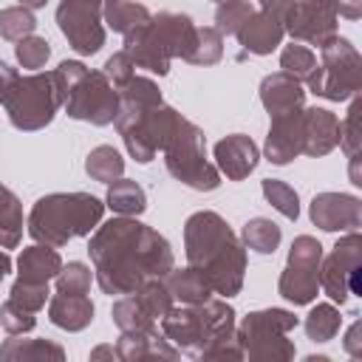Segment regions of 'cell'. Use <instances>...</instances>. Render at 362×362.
Returning <instances> with one entry per match:
<instances>
[{
	"label": "cell",
	"mask_w": 362,
	"mask_h": 362,
	"mask_svg": "<svg viewBox=\"0 0 362 362\" xmlns=\"http://www.w3.org/2000/svg\"><path fill=\"white\" fill-rule=\"evenodd\" d=\"M359 116H362V99L359 93H354V102L345 113V119L339 122V144L345 150L348 158H359V147H362V124H359Z\"/></svg>",
	"instance_id": "35"
},
{
	"label": "cell",
	"mask_w": 362,
	"mask_h": 362,
	"mask_svg": "<svg viewBox=\"0 0 362 362\" xmlns=\"http://www.w3.org/2000/svg\"><path fill=\"white\" fill-rule=\"evenodd\" d=\"M359 252L362 240L359 232H348L337 240L331 255L320 263V286L334 303H345L351 294H359Z\"/></svg>",
	"instance_id": "12"
},
{
	"label": "cell",
	"mask_w": 362,
	"mask_h": 362,
	"mask_svg": "<svg viewBox=\"0 0 362 362\" xmlns=\"http://www.w3.org/2000/svg\"><path fill=\"white\" fill-rule=\"evenodd\" d=\"M0 105L17 130H42L62 107L59 79L54 71L23 76L0 59Z\"/></svg>",
	"instance_id": "5"
},
{
	"label": "cell",
	"mask_w": 362,
	"mask_h": 362,
	"mask_svg": "<svg viewBox=\"0 0 362 362\" xmlns=\"http://www.w3.org/2000/svg\"><path fill=\"white\" fill-rule=\"evenodd\" d=\"M260 189H263V195H266V201L283 215V218H288V221H297V215H300V198H297V192L286 184V181H277V178H266L263 184H260Z\"/></svg>",
	"instance_id": "36"
},
{
	"label": "cell",
	"mask_w": 362,
	"mask_h": 362,
	"mask_svg": "<svg viewBox=\"0 0 362 362\" xmlns=\"http://www.w3.org/2000/svg\"><path fill=\"white\" fill-rule=\"evenodd\" d=\"M102 74L110 79V85H113V88H122L130 76H136V62H133V59H130V54L122 48V51H116L113 57H107V62H105Z\"/></svg>",
	"instance_id": "44"
},
{
	"label": "cell",
	"mask_w": 362,
	"mask_h": 362,
	"mask_svg": "<svg viewBox=\"0 0 362 362\" xmlns=\"http://www.w3.org/2000/svg\"><path fill=\"white\" fill-rule=\"evenodd\" d=\"M102 215L105 204L90 192H51L34 204L28 215V232L37 243L59 249L74 238L90 235Z\"/></svg>",
	"instance_id": "4"
},
{
	"label": "cell",
	"mask_w": 362,
	"mask_h": 362,
	"mask_svg": "<svg viewBox=\"0 0 362 362\" xmlns=\"http://www.w3.org/2000/svg\"><path fill=\"white\" fill-rule=\"evenodd\" d=\"M0 325L6 328V334H28L37 325V317L34 311L17 305L14 300H6L0 305Z\"/></svg>",
	"instance_id": "43"
},
{
	"label": "cell",
	"mask_w": 362,
	"mask_h": 362,
	"mask_svg": "<svg viewBox=\"0 0 362 362\" xmlns=\"http://www.w3.org/2000/svg\"><path fill=\"white\" fill-rule=\"evenodd\" d=\"M23 238V206L20 198L0 184V249H14Z\"/></svg>",
	"instance_id": "30"
},
{
	"label": "cell",
	"mask_w": 362,
	"mask_h": 362,
	"mask_svg": "<svg viewBox=\"0 0 362 362\" xmlns=\"http://www.w3.org/2000/svg\"><path fill=\"white\" fill-rule=\"evenodd\" d=\"M150 17H153L150 8L136 0H102V23L119 34L133 31L136 25L147 23Z\"/></svg>",
	"instance_id": "26"
},
{
	"label": "cell",
	"mask_w": 362,
	"mask_h": 362,
	"mask_svg": "<svg viewBox=\"0 0 362 362\" xmlns=\"http://www.w3.org/2000/svg\"><path fill=\"white\" fill-rule=\"evenodd\" d=\"M337 11L325 3L317 0H294L288 17H286V34H291V40L308 42L322 48L334 34H337Z\"/></svg>",
	"instance_id": "15"
},
{
	"label": "cell",
	"mask_w": 362,
	"mask_h": 362,
	"mask_svg": "<svg viewBox=\"0 0 362 362\" xmlns=\"http://www.w3.org/2000/svg\"><path fill=\"white\" fill-rule=\"evenodd\" d=\"M255 11V0H221L215 8V28L221 34H238V28Z\"/></svg>",
	"instance_id": "37"
},
{
	"label": "cell",
	"mask_w": 362,
	"mask_h": 362,
	"mask_svg": "<svg viewBox=\"0 0 362 362\" xmlns=\"http://www.w3.org/2000/svg\"><path fill=\"white\" fill-rule=\"evenodd\" d=\"M280 226L269 218H252L246 226H243V243L260 255H272L277 246H280Z\"/></svg>",
	"instance_id": "34"
},
{
	"label": "cell",
	"mask_w": 362,
	"mask_h": 362,
	"mask_svg": "<svg viewBox=\"0 0 362 362\" xmlns=\"http://www.w3.org/2000/svg\"><path fill=\"white\" fill-rule=\"evenodd\" d=\"M0 359H65V351L51 339H23V334H11V339L0 345Z\"/></svg>",
	"instance_id": "27"
},
{
	"label": "cell",
	"mask_w": 362,
	"mask_h": 362,
	"mask_svg": "<svg viewBox=\"0 0 362 362\" xmlns=\"http://www.w3.org/2000/svg\"><path fill=\"white\" fill-rule=\"evenodd\" d=\"M339 144V119L325 107L303 110V156H325Z\"/></svg>",
	"instance_id": "21"
},
{
	"label": "cell",
	"mask_w": 362,
	"mask_h": 362,
	"mask_svg": "<svg viewBox=\"0 0 362 362\" xmlns=\"http://www.w3.org/2000/svg\"><path fill=\"white\" fill-rule=\"evenodd\" d=\"M110 314H113V322L122 331H147V328H156V317L150 314V308L141 303V297L136 291L122 294L113 303V311Z\"/></svg>",
	"instance_id": "29"
},
{
	"label": "cell",
	"mask_w": 362,
	"mask_h": 362,
	"mask_svg": "<svg viewBox=\"0 0 362 362\" xmlns=\"http://www.w3.org/2000/svg\"><path fill=\"white\" fill-rule=\"evenodd\" d=\"M85 170L93 181H102V184H110L116 178H122L124 173V158L119 156V150H113L110 144H99L88 153L85 158Z\"/></svg>",
	"instance_id": "31"
},
{
	"label": "cell",
	"mask_w": 362,
	"mask_h": 362,
	"mask_svg": "<svg viewBox=\"0 0 362 362\" xmlns=\"http://www.w3.org/2000/svg\"><path fill=\"white\" fill-rule=\"evenodd\" d=\"M317 3H325V6H331V8L337 11V3H339V0H317Z\"/></svg>",
	"instance_id": "50"
},
{
	"label": "cell",
	"mask_w": 362,
	"mask_h": 362,
	"mask_svg": "<svg viewBox=\"0 0 362 362\" xmlns=\"http://www.w3.org/2000/svg\"><path fill=\"white\" fill-rule=\"evenodd\" d=\"M48 317L57 328L65 331H82L93 320V303L85 294H62L57 291L48 300Z\"/></svg>",
	"instance_id": "24"
},
{
	"label": "cell",
	"mask_w": 362,
	"mask_h": 362,
	"mask_svg": "<svg viewBox=\"0 0 362 362\" xmlns=\"http://www.w3.org/2000/svg\"><path fill=\"white\" fill-rule=\"evenodd\" d=\"M34 28H37V20H34L31 8H25V6H11V8H3V11H0V37L17 42V40L34 34Z\"/></svg>",
	"instance_id": "39"
},
{
	"label": "cell",
	"mask_w": 362,
	"mask_h": 362,
	"mask_svg": "<svg viewBox=\"0 0 362 362\" xmlns=\"http://www.w3.org/2000/svg\"><path fill=\"white\" fill-rule=\"evenodd\" d=\"M339 325H342V317H339V311H337L334 303H317V305L308 311L305 322H303L308 339H314V342H328V339H334L337 331H339Z\"/></svg>",
	"instance_id": "32"
},
{
	"label": "cell",
	"mask_w": 362,
	"mask_h": 362,
	"mask_svg": "<svg viewBox=\"0 0 362 362\" xmlns=\"http://www.w3.org/2000/svg\"><path fill=\"white\" fill-rule=\"evenodd\" d=\"M337 17L359 20V17H362V0H339V3H337Z\"/></svg>",
	"instance_id": "46"
},
{
	"label": "cell",
	"mask_w": 362,
	"mask_h": 362,
	"mask_svg": "<svg viewBox=\"0 0 362 362\" xmlns=\"http://www.w3.org/2000/svg\"><path fill=\"white\" fill-rule=\"evenodd\" d=\"M62 88V107L71 119L90 124H110L119 113V90L102 71H90L76 59L59 62L54 71Z\"/></svg>",
	"instance_id": "7"
},
{
	"label": "cell",
	"mask_w": 362,
	"mask_h": 362,
	"mask_svg": "<svg viewBox=\"0 0 362 362\" xmlns=\"http://www.w3.org/2000/svg\"><path fill=\"white\" fill-rule=\"evenodd\" d=\"M102 356H113V359H119V354H116L113 345H99L96 351H90V359H102Z\"/></svg>",
	"instance_id": "47"
},
{
	"label": "cell",
	"mask_w": 362,
	"mask_h": 362,
	"mask_svg": "<svg viewBox=\"0 0 362 362\" xmlns=\"http://www.w3.org/2000/svg\"><path fill=\"white\" fill-rule=\"evenodd\" d=\"M8 300H14L17 305L28 308V311H40L48 300V283H25V280H14L11 291H8Z\"/></svg>",
	"instance_id": "42"
},
{
	"label": "cell",
	"mask_w": 362,
	"mask_h": 362,
	"mask_svg": "<svg viewBox=\"0 0 362 362\" xmlns=\"http://www.w3.org/2000/svg\"><path fill=\"white\" fill-rule=\"evenodd\" d=\"M280 68H283L288 76H294V79L305 82V79H308V74L317 68V57H314V51H311L308 45L291 42V45H286V48H283V54H280Z\"/></svg>",
	"instance_id": "38"
},
{
	"label": "cell",
	"mask_w": 362,
	"mask_h": 362,
	"mask_svg": "<svg viewBox=\"0 0 362 362\" xmlns=\"http://www.w3.org/2000/svg\"><path fill=\"white\" fill-rule=\"evenodd\" d=\"M164 283H167L173 300H178V303H204L206 297L215 294L209 280L195 266H189V263H187V269H175L173 266L170 274L164 277Z\"/></svg>",
	"instance_id": "25"
},
{
	"label": "cell",
	"mask_w": 362,
	"mask_h": 362,
	"mask_svg": "<svg viewBox=\"0 0 362 362\" xmlns=\"http://www.w3.org/2000/svg\"><path fill=\"white\" fill-rule=\"evenodd\" d=\"M257 158H260L257 144L243 133H232L215 144V167L229 181H243L257 167Z\"/></svg>",
	"instance_id": "18"
},
{
	"label": "cell",
	"mask_w": 362,
	"mask_h": 362,
	"mask_svg": "<svg viewBox=\"0 0 362 362\" xmlns=\"http://www.w3.org/2000/svg\"><path fill=\"white\" fill-rule=\"evenodd\" d=\"M48 0H20V6H25V8H42Z\"/></svg>",
	"instance_id": "49"
},
{
	"label": "cell",
	"mask_w": 362,
	"mask_h": 362,
	"mask_svg": "<svg viewBox=\"0 0 362 362\" xmlns=\"http://www.w3.org/2000/svg\"><path fill=\"white\" fill-rule=\"evenodd\" d=\"M164 164L170 170L173 178H178L181 184L209 192L221 184V173L212 161H206V141H204V130L198 124H192L189 119L178 116V122L173 124L164 147Z\"/></svg>",
	"instance_id": "8"
},
{
	"label": "cell",
	"mask_w": 362,
	"mask_h": 362,
	"mask_svg": "<svg viewBox=\"0 0 362 362\" xmlns=\"http://www.w3.org/2000/svg\"><path fill=\"white\" fill-rule=\"evenodd\" d=\"M124 51L130 54V59L136 62V68H144V71L158 74V76H164L170 71L173 51L167 45L164 34L158 31V25L153 23V17L124 34Z\"/></svg>",
	"instance_id": "16"
},
{
	"label": "cell",
	"mask_w": 362,
	"mask_h": 362,
	"mask_svg": "<svg viewBox=\"0 0 362 362\" xmlns=\"http://www.w3.org/2000/svg\"><path fill=\"white\" fill-rule=\"evenodd\" d=\"M54 280H57V291H62V294H88L93 272H90V266H85L79 260H71L68 266L62 263V269Z\"/></svg>",
	"instance_id": "40"
},
{
	"label": "cell",
	"mask_w": 362,
	"mask_h": 362,
	"mask_svg": "<svg viewBox=\"0 0 362 362\" xmlns=\"http://www.w3.org/2000/svg\"><path fill=\"white\" fill-rule=\"evenodd\" d=\"M14 57H17V62H20L23 68L37 71V68H42L45 59L51 57V45H48L42 37L28 34V37L17 40V45H14Z\"/></svg>",
	"instance_id": "41"
},
{
	"label": "cell",
	"mask_w": 362,
	"mask_h": 362,
	"mask_svg": "<svg viewBox=\"0 0 362 362\" xmlns=\"http://www.w3.org/2000/svg\"><path fill=\"white\" fill-rule=\"evenodd\" d=\"M57 23L76 54H96L105 45L102 0H62Z\"/></svg>",
	"instance_id": "13"
},
{
	"label": "cell",
	"mask_w": 362,
	"mask_h": 362,
	"mask_svg": "<svg viewBox=\"0 0 362 362\" xmlns=\"http://www.w3.org/2000/svg\"><path fill=\"white\" fill-rule=\"evenodd\" d=\"M291 6H294V0H257L255 11L235 34L238 42L249 54H257V57L272 54L286 37V17H288Z\"/></svg>",
	"instance_id": "14"
},
{
	"label": "cell",
	"mask_w": 362,
	"mask_h": 362,
	"mask_svg": "<svg viewBox=\"0 0 362 362\" xmlns=\"http://www.w3.org/2000/svg\"><path fill=\"white\" fill-rule=\"evenodd\" d=\"M17 280H25V283H48L59 274L62 269V257L54 246H45V243H34L28 249L20 252L17 257Z\"/></svg>",
	"instance_id": "23"
},
{
	"label": "cell",
	"mask_w": 362,
	"mask_h": 362,
	"mask_svg": "<svg viewBox=\"0 0 362 362\" xmlns=\"http://www.w3.org/2000/svg\"><path fill=\"white\" fill-rule=\"evenodd\" d=\"M223 57V34L215 25H198L195 31V42L187 54V62L192 65H215Z\"/></svg>",
	"instance_id": "33"
},
{
	"label": "cell",
	"mask_w": 362,
	"mask_h": 362,
	"mask_svg": "<svg viewBox=\"0 0 362 362\" xmlns=\"http://www.w3.org/2000/svg\"><path fill=\"white\" fill-rule=\"evenodd\" d=\"M161 334L184 354L201 359V354L235 334V311L226 300L206 297L204 303H181L170 305V311L161 317Z\"/></svg>",
	"instance_id": "6"
},
{
	"label": "cell",
	"mask_w": 362,
	"mask_h": 362,
	"mask_svg": "<svg viewBox=\"0 0 362 362\" xmlns=\"http://www.w3.org/2000/svg\"><path fill=\"white\" fill-rule=\"evenodd\" d=\"M297 328V317L286 308H263L243 317L240 325H235L238 342L243 348V356L249 359H272L283 362L294 356V342L288 334Z\"/></svg>",
	"instance_id": "9"
},
{
	"label": "cell",
	"mask_w": 362,
	"mask_h": 362,
	"mask_svg": "<svg viewBox=\"0 0 362 362\" xmlns=\"http://www.w3.org/2000/svg\"><path fill=\"white\" fill-rule=\"evenodd\" d=\"M359 331H362V325H359V320L348 328V334H345V351L354 356V359H359L362 356V339H359Z\"/></svg>",
	"instance_id": "45"
},
{
	"label": "cell",
	"mask_w": 362,
	"mask_h": 362,
	"mask_svg": "<svg viewBox=\"0 0 362 362\" xmlns=\"http://www.w3.org/2000/svg\"><path fill=\"white\" fill-rule=\"evenodd\" d=\"M320 263H322V246L311 235H300L291 243L288 263L280 274L277 291L294 305H308L317 297L320 288Z\"/></svg>",
	"instance_id": "11"
},
{
	"label": "cell",
	"mask_w": 362,
	"mask_h": 362,
	"mask_svg": "<svg viewBox=\"0 0 362 362\" xmlns=\"http://www.w3.org/2000/svg\"><path fill=\"white\" fill-rule=\"evenodd\" d=\"M215 3H221V0H215Z\"/></svg>",
	"instance_id": "51"
},
{
	"label": "cell",
	"mask_w": 362,
	"mask_h": 362,
	"mask_svg": "<svg viewBox=\"0 0 362 362\" xmlns=\"http://www.w3.org/2000/svg\"><path fill=\"white\" fill-rule=\"evenodd\" d=\"M116 90H119V113L113 122L119 127V136L124 139L127 153L136 161L147 164L164 147L181 113L164 105L161 90L150 76H130Z\"/></svg>",
	"instance_id": "3"
},
{
	"label": "cell",
	"mask_w": 362,
	"mask_h": 362,
	"mask_svg": "<svg viewBox=\"0 0 362 362\" xmlns=\"http://www.w3.org/2000/svg\"><path fill=\"white\" fill-rule=\"evenodd\" d=\"M116 354L124 362H139V359H178L181 351L164 334L147 328V331H122L116 342Z\"/></svg>",
	"instance_id": "22"
},
{
	"label": "cell",
	"mask_w": 362,
	"mask_h": 362,
	"mask_svg": "<svg viewBox=\"0 0 362 362\" xmlns=\"http://www.w3.org/2000/svg\"><path fill=\"white\" fill-rule=\"evenodd\" d=\"M320 54H322V62L305 79L308 90H314L317 96H325L331 102H342V99H351L354 93H359V85H362L359 51L345 37L334 34L320 48Z\"/></svg>",
	"instance_id": "10"
},
{
	"label": "cell",
	"mask_w": 362,
	"mask_h": 362,
	"mask_svg": "<svg viewBox=\"0 0 362 362\" xmlns=\"http://www.w3.org/2000/svg\"><path fill=\"white\" fill-rule=\"evenodd\" d=\"M263 150L272 164H288L291 158H297L303 153V110L272 119Z\"/></svg>",
	"instance_id": "20"
},
{
	"label": "cell",
	"mask_w": 362,
	"mask_h": 362,
	"mask_svg": "<svg viewBox=\"0 0 362 362\" xmlns=\"http://www.w3.org/2000/svg\"><path fill=\"white\" fill-rule=\"evenodd\" d=\"M11 272V257H8V252L6 249H0V283H3V277Z\"/></svg>",
	"instance_id": "48"
},
{
	"label": "cell",
	"mask_w": 362,
	"mask_h": 362,
	"mask_svg": "<svg viewBox=\"0 0 362 362\" xmlns=\"http://www.w3.org/2000/svg\"><path fill=\"white\" fill-rule=\"evenodd\" d=\"M105 206H110L119 215H141L147 209V195L144 189L130 181V178H116L107 184V195H105Z\"/></svg>",
	"instance_id": "28"
},
{
	"label": "cell",
	"mask_w": 362,
	"mask_h": 362,
	"mask_svg": "<svg viewBox=\"0 0 362 362\" xmlns=\"http://www.w3.org/2000/svg\"><path fill=\"white\" fill-rule=\"evenodd\" d=\"M311 221L325 232H354L362 223V201L348 192H320L311 201Z\"/></svg>",
	"instance_id": "17"
},
{
	"label": "cell",
	"mask_w": 362,
	"mask_h": 362,
	"mask_svg": "<svg viewBox=\"0 0 362 362\" xmlns=\"http://www.w3.org/2000/svg\"><path fill=\"white\" fill-rule=\"evenodd\" d=\"M88 252L96 283L110 297L136 291L147 277H167L175 266L167 238L136 215H119L96 226Z\"/></svg>",
	"instance_id": "1"
},
{
	"label": "cell",
	"mask_w": 362,
	"mask_h": 362,
	"mask_svg": "<svg viewBox=\"0 0 362 362\" xmlns=\"http://www.w3.org/2000/svg\"><path fill=\"white\" fill-rule=\"evenodd\" d=\"M184 252L187 263L195 266L212 286L215 294L232 297L243 288L246 249L229 229V223L212 212H192L184 223Z\"/></svg>",
	"instance_id": "2"
},
{
	"label": "cell",
	"mask_w": 362,
	"mask_h": 362,
	"mask_svg": "<svg viewBox=\"0 0 362 362\" xmlns=\"http://www.w3.org/2000/svg\"><path fill=\"white\" fill-rule=\"evenodd\" d=\"M260 102L269 110V116L277 119V116H288L294 110H303L305 90H303L300 79L288 76L286 71H274V74L263 76V82H260Z\"/></svg>",
	"instance_id": "19"
}]
</instances>
